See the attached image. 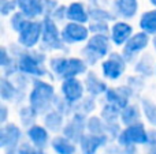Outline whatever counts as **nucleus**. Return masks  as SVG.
Listing matches in <instances>:
<instances>
[{
  "mask_svg": "<svg viewBox=\"0 0 156 154\" xmlns=\"http://www.w3.org/2000/svg\"><path fill=\"white\" fill-rule=\"evenodd\" d=\"M12 53L16 57L18 71L32 79L48 78V59L49 55L41 48L25 49L16 42L10 45Z\"/></svg>",
  "mask_w": 156,
  "mask_h": 154,
  "instance_id": "1",
  "label": "nucleus"
},
{
  "mask_svg": "<svg viewBox=\"0 0 156 154\" xmlns=\"http://www.w3.org/2000/svg\"><path fill=\"white\" fill-rule=\"evenodd\" d=\"M89 70L88 64L80 55L71 53H54L48 59L49 79L60 82L70 78H82Z\"/></svg>",
  "mask_w": 156,
  "mask_h": 154,
  "instance_id": "2",
  "label": "nucleus"
},
{
  "mask_svg": "<svg viewBox=\"0 0 156 154\" xmlns=\"http://www.w3.org/2000/svg\"><path fill=\"white\" fill-rule=\"evenodd\" d=\"M58 95V87L49 78L33 79L32 86L27 93L26 102L32 106L40 116L54 108L55 98Z\"/></svg>",
  "mask_w": 156,
  "mask_h": 154,
  "instance_id": "3",
  "label": "nucleus"
},
{
  "mask_svg": "<svg viewBox=\"0 0 156 154\" xmlns=\"http://www.w3.org/2000/svg\"><path fill=\"white\" fill-rule=\"evenodd\" d=\"M114 45L107 34H90L85 44L80 46V55L89 68H97L104 57L114 51Z\"/></svg>",
  "mask_w": 156,
  "mask_h": 154,
  "instance_id": "4",
  "label": "nucleus"
},
{
  "mask_svg": "<svg viewBox=\"0 0 156 154\" xmlns=\"http://www.w3.org/2000/svg\"><path fill=\"white\" fill-rule=\"evenodd\" d=\"M43 35L40 48L48 55L54 53H70V49L62 40V25L58 23L51 16H43Z\"/></svg>",
  "mask_w": 156,
  "mask_h": 154,
  "instance_id": "5",
  "label": "nucleus"
},
{
  "mask_svg": "<svg viewBox=\"0 0 156 154\" xmlns=\"http://www.w3.org/2000/svg\"><path fill=\"white\" fill-rule=\"evenodd\" d=\"M129 63L119 49H114L99 64V71L108 83H121L127 75Z\"/></svg>",
  "mask_w": 156,
  "mask_h": 154,
  "instance_id": "6",
  "label": "nucleus"
},
{
  "mask_svg": "<svg viewBox=\"0 0 156 154\" xmlns=\"http://www.w3.org/2000/svg\"><path fill=\"white\" fill-rule=\"evenodd\" d=\"M148 131L149 127L145 122H138L134 124L125 126L121 134L115 139L116 143L121 146H138L147 147L148 146Z\"/></svg>",
  "mask_w": 156,
  "mask_h": 154,
  "instance_id": "7",
  "label": "nucleus"
},
{
  "mask_svg": "<svg viewBox=\"0 0 156 154\" xmlns=\"http://www.w3.org/2000/svg\"><path fill=\"white\" fill-rule=\"evenodd\" d=\"M41 35H43L41 19H29L26 25L16 33L15 42L25 49H36L40 48Z\"/></svg>",
  "mask_w": 156,
  "mask_h": 154,
  "instance_id": "8",
  "label": "nucleus"
},
{
  "mask_svg": "<svg viewBox=\"0 0 156 154\" xmlns=\"http://www.w3.org/2000/svg\"><path fill=\"white\" fill-rule=\"evenodd\" d=\"M148 48H151V35H148L141 30H136V33L119 51L122 52L127 63L132 65L137 57H140L141 55L148 51Z\"/></svg>",
  "mask_w": 156,
  "mask_h": 154,
  "instance_id": "9",
  "label": "nucleus"
},
{
  "mask_svg": "<svg viewBox=\"0 0 156 154\" xmlns=\"http://www.w3.org/2000/svg\"><path fill=\"white\" fill-rule=\"evenodd\" d=\"M90 37L88 25L67 21L62 23V40L69 48L82 46Z\"/></svg>",
  "mask_w": 156,
  "mask_h": 154,
  "instance_id": "10",
  "label": "nucleus"
},
{
  "mask_svg": "<svg viewBox=\"0 0 156 154\" xmlns=\"http://www.w3.org/2000/svg\"><path fill=\"white\" fill-rule=\"evenodd\" d=\"M25 141V128L18 122H7L0 126V146L3 150L18 149Z\"/></svg>",
  "mask_w": 156,
  "mask_h": 154,
  "instance_id": "11",
  "label": "nucleus"
},
{
  "mask_svg": "<svg viewBox=\"0 0 156 154\" xmlns=\"http://www.w3.org/2000/svg\"><path fill=\"white\" fill-rule=\"evenodd\" d=\"M136 100H138V97L125 82H121L118 85H110V87L107 89V92L104 93L101 98V101L114 104L121 109H123L127 104Z\"/></svg>",
  "mask_w": 156,
  "mask_h": 154,
  "instance_id": "12",
  "label": "nucleus"
},
{
  "mask_svg": "<svg viewBox=\"0 0 156 154\" xmlns=\"http://www.w3.org/2000/svg\"><path fill=\"white\" fill-rule=\"evenodd\" d=\"M136 30H137V26H134L132 21L116 18L114 22H111L108 37H110L114 48L121 49L129 41V38L136 33Z\"/></svg>",
  "mask_w": 156,
  "mask_h": 154,
  "instance_id": "13",
  "label": "nucleus"
},
{
  "mask_svg": "<svg viewBox=\"0 0 156 154\" xmlns=\"http://www.w3.org/2000/svg\"><path fill=\"white\" fill-rule=\"evenodd\" d=\"M58 94L63 97L73 105H77L81 100L86 95L85 85L82 78H70L59 82L58 86Z\"/></svg>",
  "mask_w": 156,
  "mask_h": 154,
  "instance_id": "14",
  "label": "nucleus"
},
{
  "mask_svg": "<svg viewBox=\"0 0 156 154\" xmlns=\"http://www.w3.org/2000/svg\"><path fill=\"white\" fill-rule=\"evenodd\" d=\"M86 120H88L86 115H83L82 112L74 111V113L67 117L66 124L60 134H63L65 136H67L69 139H71L78 145L81 138L86 134Z\"/></svg>",
  "mask_w": 156,
  "mask_h": 154,
  "instance_id": "15",
  "label": "nucleus"
},
{
  "mask_svg": "<svg viewBox=\"0 0 156 154\" xmlns=\"http://www.w3.org/2000/svg\"><path fill=\"white\" fill-rule=\"evenodd\" d=\"M82 81L85 85L86 94L93 95V97L100 98V100L103 98L104 93L107 92V89L111 85L103 78L100 71H97L96 68H89L85 75L82 76Z\"/></svg>",
  "mask_w": 156,
  "mask_h": 154,
  "instance_id": "16",
  "label": "nucleus"
},
{
  "mask_svg": "<svg viewBox=\"0 0 156 154\" xmlns=\"http://www.w3.org/2000/svg\"><path fill=\"white\" fill-rule=\"evenodd\" d=\"M27 95L22 94L14 81L8 76H0V102L10 104L12 106H18L25 104Z\"/></svg>",
  "mask_w": 156,
  "mask_h": 154,
  "instance_id": "17",
  "label": "nucleus"
},
{
  "mask_svg": "<svg viewBox=\"0 0 156 154\" xmlns=\"http://www.w3.org/2000/svg\"><path fill=\"white\" fill-rule=\"evenodd\" d=\"M111 142L107 134H90L86 132L78 142V153L80 154H99L104 150Z\"/></svg>",
  "mask_w": 156,
  "mask_h": 154,
  "instance_id": "18",
  "label": "nucleus"
},
{
  "mask_svg": "<svg viewBox=\"0 0 156 154\" xmlns=\"http://www.w3.org/2000/svg\"><path fill=\"white\" fill-rule=\"evenodd\" d=\"M25 139L29 143H32L33 146L40 147V149H47L51 143L52 134L43 123L37 122L30 127L25 128Z\"/></svg>",
  "mask_w": 156,
  "mask_h": 154,
  "instance_id": "19",
  "label": "nucleus"
},
{
  "mask_svg": "<svg viewBox=\"0 0 156 154\" xmlns=\"http://www.w3.org/2000/svg\"><path fill=\"white\" fill-rule=\"evenodd\" d=\"M111 8L116 18L133 22L141 12V0H111Z\"/></svg>",
  "mask_w": 156,
  "mask_h": 154,
  "instance_id": "20",
  "label": "nucleus"
},
{
  "mask_svg": "<svg viewBox=\"0 0 156 154\" xmlns=\"http://www.w3.org/2000/svg\"><path fill=\"white\" fill-rule=\"evenodd\" d=\"M155 64L156 56L154 53H149L148 51L143 53L140 57L136 59V62L132 64V72L145 78L147 81L151 78H155Z\"/></svg>",
  "mask_w": 156,
  "mask_h": 154,
  "instance_id": "21",
  "label": "nucleus"
},
{
  "mask_svg": "<svg viewBox=\"0 0 156 154\" xmlns=\"http://www.w3.org/2000/svg\"><path fill=\"white\" fill-rule=\"evenodd\" d=\"M67 21L88 25L90 22L89 5L85 0H71L67 3Z\"/></svg>",
  "mask_w": 156,
  "mask_h": 154,
  "instance_id": "22",
  "label": "nucleus"
},
{
  "mask_svg": "<svg viewBox=\"0 0 156 154\" xmlns=\"http://www.w3.org/2000/svg\"><path fill=\"white\" fill-rule=\"evenodd\" d=\"M66 120H67V117H66L65 115L60 113V112L56 111L55 108H52L41 116L40 122L48 128L52 135H55V134L62 132L63 127H65V124H66Z\"/></svg>",
  "mask_w": 156,
  "mask_h": 154,
  "instance_id": "23",
  "label": "nucleus"
},
{
  "mask_svg": "<svg viewBox=\"0 0 156 154\" xmlns=\"http://www.w3.org/2000/svg\"><path fill=\"white\" fill-rule=\"evenodd\" d=\"M0 71H2V75L8 76V78L19 72L16 67V57L11 51L10 45H2L0 48Z\"/></svg>",
  "mask_w": 156,
  "mask_h": 154,
  "instance_id": "24",
  "label": "nucleus"
},
{
  "mask_svg": "<svg viewBox=\"0 0 156 154\" xmlns=\"http://www.w3.org/2000/svg\"><path fill=\"white\" fill-rule=\"evenodd\" d=\"M49 149L54 154H80L78 153V145L65 136L63 134H55L52 135Z\"/></svg>",
  "mask_w": 156,
  "mask_h": 154,
  "instance_id": "25",
  "label": "nucleus"
},
{
  "mask_svg": "<svg viewBox=\"0 0 156 154\" xmlns=\"http://www.w3.org/2000/svg\"><path fill=\"white\" fill-rule=\"evenodd\" d=\"M137 30L147 33L148 35H156V8L151 7L140 12L137 18Z\"/></svg>",
  "mask_w": 156,
  "mask_h": 154,
  "instance_id": "26",
  "label": "nucleus"
},
{
  "mask_svg": "<svg viewBox=\"0 0 156 154\" xmlns=\"http://www.w3.org/2000/svg\"><path fill=\"white\" fill-rule=\"evenodd\" d=\"M18 10L29 19H41L44 16V0H16Z\"/></svg>",
  "mask_w": 156,
  "mask_h": 154,
  "instance_id": "27",
  "label": "nucleus"
},
{
  "mask_svg": "<svg viewBox=\"0 0 156 154\" xmlns=\"http://www.w3.org/2000/svg\"><path fill=\"white\" fill-rule=\"evenodd\" d=\"M40 119L41 116L37 113V111H34L27 102L16 106V122L23 128H27L34 123L40 122Z\"/></svg>",
  "mask_w": 156,
  "mask_h": 154,
  "instance_id": "28",
  "label": "nucleus"
},
{
  "mask_svg": "<svg viewBox=\"0 0 156 154\" xmlns=\"http://www.w3.org/2000/svg\"><path fill=\"white\" fill-rule=\"evenodd\" d=\"M143 122V112H141V106L138 101H132L127 104L123 109L121 111V123L122 126H130L134 123Z\"/></svg>",
  "mask_w": 156,
  "mask_h": 154,
  "instance_id": "29",
  "label": "nucleus"
},
{
  "mask_svg": "<svg viewBox=\"0 0 156 154\" xmlns=\"http://www.w3.org/2000/svg\"><path fill=\"white\" fill-rule=\"evenodd\" d=\"M137 101L141 106L143 120L148 124V127L156 128V101H154L151 97H147V95H141Z\"/></svg>",
  "mask_w": 156,
  "mask_h": 154,
  "instance_id": "30",
  "label": "nucleus"
},
{
  "mask_svg": "<svg viewBox=\"0 0 156 154\" xmlns=\"http://www.w3.org/2000/svg\"><path fill=\"white\" fill-rule=\"evenodd\" d=\"M89 14H90V21H104L111 23L116 19L111 5H93V7H89Z\"/></svg>",
  "mask_w": 156,
  "mask_h": 154,
  "instance_id": "31",
  "label": "nucleus"
},
{
  "mask_svg": "<svg viewBox=\"0 0 156 154\" xmlns=\"http://www.w3.org/2000/svg\"><path fill=\"white\" fill-rule=\"evenodd\" d=\"M99 100L100 98H96V97H93V95L86 94L85 97L76 105V111L82 112V113L86 115V116H90V115L97 113L100 109V104H101V101L99 102Z\"/></svg>",
  "mask_w": 156,
  "mask_h": 154,
  "instance_id": "32",
  "label": "nucleus"
},
{
  "mask_svg": "<svg viewBox=\"0 0 156 154\" xmlns=\"http://www.w3.org/2000/svg\"><path fill=\"white\" fill-rule=\"evenodd\" d=\"M121 108L110 102H104L101 101L100 104V109L97 113L104 119L105 123H112V122H121Z\"/></svg>",
  "mask_w": 156,
  "mask_h": 154,
  "instance_id": "33",
  "label": "nucleus"
},
{
  "mask_svg": "<svg viewBox=\"0 0 156 154\" xmlns=\"http://www.w3.org/2000/svg\"><path fill=\"white\" fill-rule=\"evenodd\" d=\"M123 82L136 93V95H137L138 98L143 95L144 90H145V87H147V79L137 75V74H134V72L127 74V75L125 76Z\"/></svg>",
  "mask_w": 156,
  "mask_h": 154,
  "instance_id": "34",
  "label": "nucleus"
},
{
  "mask_svg": "<svg viewBox=\"0 0 156 154\" xmlns=\"http://www.w3.org/2000/svg\"><path fill=\"white\" fill-rule=\"evenodd\" d=\"M105 131H107V123L104 122V119L99 113L88 116V120H86V132L105 134Z\"/></svg>",
  "mask_w": 156,
  "mask_h": 154,
  "instance_id": "35",
  "label": "nucleus"
},
{
  "mask_svg": "<svg viewBox=\"0 0 156 154\" xmlns=\"http://www.w3.org/2000/svg\"><path fill=\"white\" fill-rule=\"evenodd\" d=\"M27 21H29V18H27L22 11L18 10V11H15L11 16H8L7 18V25H8V27H10V29L16 34V33H18L19 30L26 25Z\"/></svg>",
  "mask_w": 156,
  "mask_h": 154,
  "instance_id": "36",
  "label": "nucleus"
},
{
  "mask_svg": "<svg viewBox=\"0 0 156 154\" xmlns=\"http://www.w3.org/2000/svg\"><path fill=\"white\" fill-rule=\"evenodd\" d=\"M54 108L56 109V111H59L60 113H63L66 117H69L70 115H73L74 111H76V105H73V104H70L69 101H66L65 98L60 97L59 94H58L56 98H55Z\"/></svg>",
  "mask_w": 156,
  "mask_h": 154,
  "instance_id": "37",
  "label": "nucleus"
},
{
  "mask_svg": "<svg viewBox=\"0 0 156 154\" xmlns=\"http://www.w3.org/2000/svg\"><path fill=\"white\" fill-rule=\"evenodd\" d=\"M110 26H111V23L104 22V21H90L88 23L90 34H107L108 35Z\"/></svg>",
  "mask_w": 156,
  "mask_h": 154,
  "instance_id": "38",
  "label": "nucleus"
},
{
  "mask_svg": "<svg viewBox=\"0 0 156 154\" xmlns=\"http://www.w3.org/2000/svg\"><path fill=\"white\" fill-rule=\"evenodd\" d=\"M15 11H18L16 0H0V16L7 19Z\"/></svg>",
  "mask_w": 156,
  "mask_h": 154,
  "instance_id": "39",
  "label": "nucleus"
},
{
  "mask_svg": "<svg viewBox=\"0 0 156 154\" xmlns=\"http://www.w3.org/2000/svg\"><path fill=\"white\" fill-rule=\"evenodd\" d=\"M49 16H51L52 19H55V21L60 25L67 22V3L60 2L59 4L56 5V8L52 11V14Z\"/></svg>",
  "mask_w": 156,
  "mask_h": 154,
  "instance_id": "40",
  "label": "nucleus"
},
{
  "mask_svg": "<svg viewBox=\"0 0 156 154\" xmlns=\"http://www.w3.org/2000/svg\"><path fill=\"white\" fill-rule=\"evenodd\" d=\"M18 153L19 154H47L45 149H40V147L33 146V145L29 143L26 139L18 146Z\"/></svg>",
  "mask_w": 156,
  "mask_h": 154,
  "instance_id": "41",
  "label": "nucleus"
},
{
  "mask_svg": "<svg viewBox=\"0 0 156 154\" xmlns=\"http://www.w3.org/2000/svg\"><path fill=\"white\" fill-rule=\"evenodd\" d=\"M11 106L10 104L0 102V126L11 120Z\"/></svg>",
  "mask_w": 156,
  "mask_h": 154,
  "instance_id": "42",
  "label": "nucleus"
},
{
  "mask_svg": "<svg viewBox=\"0 0 156 154\" xmlns=\"http://www.w3.org/2000/svg\"><path fill=\"white\" fill-rule=\"evenodd\" d=\"M59 0H44V16H49L59 4Z\"/></svg>",
  "mask_w": 156,
  "mask_h": 154,
  "instance_id": "43",
  "label": "nucleus"
},
{
  "mask_svg": "<svg viewBox=\"0 0 156 154\" xmlns=\"http://www.w3.org/2000/svg\"><path fill=\"white\" fill-rule=\"evenodd\" d=\"M154 145H156V128L155 127H149V131H148V146H154Z\"/></svg>",
  "mask_w": 156,
  "mask_h": 154,
  "instance_id": "44",
  "label": "nucleus"
},
{
  "mask_svg": "<svg viewBox=\"0 0 156 154\" xmlns=\"http://www.w3.org/2000/svg\"><path fill=\"white\" fill-rule=\"evenodd\" d=\"M89 7L93 5H111V0H85Z\"/></svg>",
  "mask_w": 156,
  "mask_h": 154,
  "instance_id": "45",
  "label": "nucleus"
},
{
  "mask_svg": "<svg viewBox=\"0 0 156 154\" xmlns=\"http://www.w3.org/2000/svg\"><path fill=\"white\" fill-rule=\"evenodd\" d=\"M151 49L156 53V35H152L151 37Z\"/></svg>",
  "mask_w": 156,
  "mask_h": 154,
  "instance_id": "46",
  "label": "nucleus"
},
{
  "mask_svg": "<svg viewBox=\"0 0 156 154\" xmlns=\"http://www.w3.org/2000/svg\"><path fill=\"white\" fill-rule=\"evenodd\" d=\"M145 154H156V145H154V146H148L147 147V152Z\"/></svg>",
  "mask_w": 156,
  "mask_h": 154,
  "instance_id": "47",
  "label": "nucleus"
},
{
  "mask_svg": "<svg viewBox=\"0 0 156 154\" xmlns=\"http://www.w3.org/2000/svg\"><path fill=\"white\" fill-rule=\"evenodd\" d=\"M147 2H148V4L151 5V7L156 8V0H147Z\"/></svg>",
  "mask_w": 156,
  "mask_h": 154,
  "instance_id": "48",
  "label": "nucleus"
},
{
  "mask_svg": "<svg viewBox=\"0 0 156 154\" xmlns=\"http://www.w3.org/2000/svg\"><path fill=\"white\" fill-rule=\"evenodd\" d=\"M155 79H156V64H155Z\"/></svg>",
  "mask_w": 156,
  "mask_h": 154,
  "instance_id": "49",
  "label": "nucleus"
},
{
  "mask_svg": "<svg viewBox=\"0 0 156 154\" xmlns=\"http://www.w3.org/2000/svg\"><path fill=\"white\" fill-rule=\"evenodd\" d=\"M59 2H63V0H59Z\"/></svg>",
  "mask_w": 156,
  "mask_h": 154,
  "instance_id": "50",
  "label": "nucleus"
}]
</instances>
